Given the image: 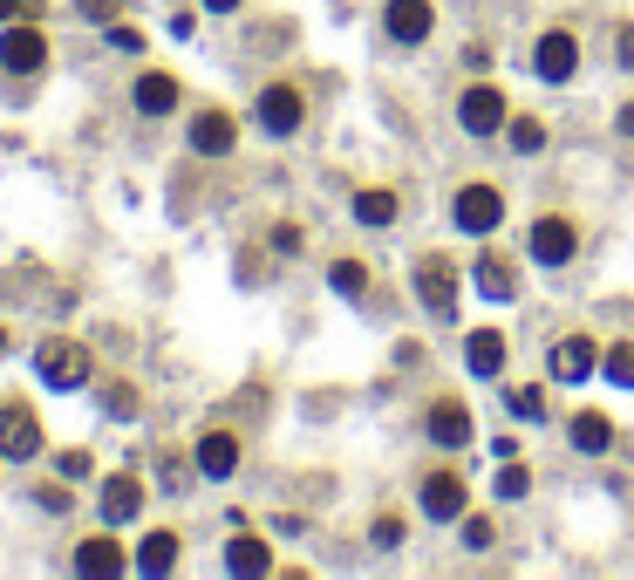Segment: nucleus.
<instances>
[{
	"instance_id": "obj_1",
	"label": "nucleus",
	"mask_w": 634,
	"mask_h": 580,
	"mask_svg": "<svg viewBox=\"0 0 634 580\" xmlns=\"http://www.w3.org/2000/svg\"><path fill=\"white\" fill-rule=\"evenodd\" d=\"M35 375L48 390H83L89 383V348L83 342H69V335H48L35 348Z\"/></svg>"
},
{
	"instance_id": "obj_2",
	"label": "nucleus",
	"mask_w": 634,
	"mask_h": 580,
	"mask_svg": "<svg viewBox=\"0 0 634 580\" xmlns=\"http://www.w3.org/2000/svg\"><path fill=\"white\" fill-rule=\"evenodd\" d=\"M525 254L532 267H567L580 254V225L567 212H546V219H532V239H525Z\"/></svg>"
},
{
	"instance_id": "obj_3",
	"label": "nucleus",
	"mask_w": 634,
	"mask_h": 580,
	"mask_svg": "<svg viewBox=\"0 0 634 580\" xmlns=\"http://www.w3.org/2000/svg\"><path fill=\"white\" fill-rule=\"evenodd\" d=\"M0 69H8V75H41V69H48V35L35 28L28 14H21L8 35H0Z\"/></svg>"
},
{
	"instance_id": "obj_4",
	"label": "nucleus",
	"mask_w": 634,
	"mask_h": 580,
	"mask_svg": "<svg viewBox=\"0 0 634 580\" xmlns=\"http://www.w3.org/2000/svg\"><path fill=\"white\" fill-rule=\"evenodd\" d=\"M498 219H505V198L492 192V185H464L458 198H450V225H458V233H498Z\"/></svg>"
},
{
	"instance_id": "obj_5",
	"label": "nucleus",
	"mask_w": 634,
	"mask_h": 580,
	"mask_svg": "<svg viewBox=\"0 0 634 580\" xmlns=\"http://www.w3.org/2000/svg\"><path fill=\"white\" fill-rule=\"evenodd\" d=\"M41 451V417L28 410V403H0V458H35Z\"/></svg>"
},
{
	"instance_id": "obj_6",
	"label": "nucleus",
	"mask_w": 634,
	"mask_h": 580,
	"mask_svg": "<svg viewBox=\"0 0 634 580\" xmlns=\"http://www.w3.org/2000/svg\"><path fill=\"white\" fill-rule=\"evenodd\" d=\"M423 431H430V444H444V451H464V444L477 437V423H471V403H458V396H444V403H430V417H423Z\"/></svg>"
},
{
	"instance_id": "obj_7",
	"label": "nucleus",
	"mask_w": 634,
	"mask_h": 580,
	"mask_svg": "<svg viewBox=\"0 0 634 580\" xmlns=\"http://www.w3.org/2000/svg\"><path fill=\"white\" fill-rule=\"evenodd\" d=\"M417 294H423V308L437 314V321H450V314H458V267L430 254V260L417 267Z\"/></svg>"
},
{
	"instance_id": "obj_8",
	"label": "nucleus",
	"mask_w": 634,
	"mask_h": 580,
	"mask_svg": "<svg viewBox=\"0 0 634 580\" xmlns=\"http://www.w3.org/2000/svg\"><path fill=\"white\" fill-rule=\"evenodd\" d=\"M600 369V342L594 335H567V342H552V383H587V375Z\"/></svg>"
},
{
	"instance_id": "obj_9",
	"label": "nucleus",
	"mask_w": 634,
	"mask_h": 580,
	"mask_svg": "<svg viewBox=\"0 0 634 580\" xmlns=\"http://www.w3.org/2000/svg\"><path fill=\"white\" fill-rule=\"evenodd\" d=\"M423 513L430 519H464L471 513V485H464L458 471H430L423 478Z\"/></svg>"
},
{
	"instance_id": "obj_10",
	"label": "nucleus",
	"mask_w": 634,
	"mask_h": 580,
	"mask_svg": "<svg viewBox=\"0 0 634 580\" xmlns=\"http://www.w3.org/2000/svg\"><path fill=\"white\" fill-rule=\"evenodd\" d=\"M383 28H389V41L417 48V41H430V28H437V8H430V0H389Z\"/></svg>"
},
{
	"instance_id": "obj_11",
	"label": "nucleus",
	"mask_w": 634,
	"mask_h": 580,
	"mask_svg": "<svg viewBox=\"0 0 634 580\" xmlns=\"http://www.w3.org/2000/svg\"><path fill=\"white\" fill-rule=\"evenodd\" d=\"M532 69H539L546 83H573V69H580V41H573L567 28L539 35V48H532Z\"/></svg>"
},
{
	"instance_id": "obj_12",
	"label": "nucleus",
	"mask_w": 634,
	"mask_h": 580,
	"mask_svg": "<svg viewBox=\"0 0 634 580\" xmlns=\"http://www.w3.org/2000/svg\"><path fill=\"white\" fill-rule=\"evenodd\" d=\"M458 123H464L471 137H492V131H505V96H498L492 83L464 89V103H458Z\"/></svg>"
},
{
	"instance_id": "obj_13",
	"label": "nucleus",
	"mask_w": 634,
	"mask_h": 580,
	"mask_svg": "<svg viewBox=\"0 0 634 580\" xmlns=\"http://www.w3.org/2000/svg\"><path fill=\"white\" fill-rule=\"evenodd\" d=\"M300 110H308V103H300V89H294V83H273V89L260 96V131L294 137V131H300Z\"/></svg>"
},
{
	"instance_id": "obj_14",
	"label": "nucleus",
	"mask_w": 634,
	"mask_h": 580,
	"mask_svg": "<svg viewBox=\"0 0 634 580\" xmlns=\"http://www.w3.org/2000/svg\"><path fill=\"white\" fill-rule=\"evenodd\" d=\"M233 144H239V123H233V116H225V110H198V123H191V150L225 158Z\"/></svg>"
},
{
	"instance_id": "obj_15",
	"label": "nucleus",
	"mask_w": 634,
	"mask_h": 580,
	"mask_svg": "<svg viewBox=\"0 0 634 580\" xmlns=\"http://www.w3.org/2000/svg\"><path fill=\"white\" fill-rule=\"evenodd\" d=\"M191 458H198V471H206V478H233L239 471V437L233 431H206Z\"/></svg>"
},
{
	"instance_id": "obj_16",
	"label": "nucleus",
	"mask_w": 634,
	"mask_h": 580,
	"mask_svg": "<svg viewBox=\"0 0 634 580\" xmlns=\"http://www.w3.org/2000/svg\"><path fill=\"white\" fill-rule=\"evenodd\" d=\"M464 362H471V375L492 383V375L505 369V335H498V328H471V335H464Z\"/></svg>"
},
{
	"instance_id": "obj_17",
	"label": "nucleus",
	"mask_w": 634,
	"mask_h": 580,
	"mask_svg": "<svg viewBox=\"0 0 634 580\" xmlns=\"http://www.w3.org/2000/svg\"><path fill=\"white\" fill-rule=\"evenodd\" d=\"M144 513V485L130 471H116V478H103V519L110 526H123V519H137Z\"/></svg>"
},
{
	"instance_id": "obj_18",
	"label": "nucleus",
	"mask_w": 634,
	"mask_h": 580,
	"mask_svg": "<svg viewBox=\"0 0 634 580\" xmlns=\"http://www.w3.org/2000/svg\"><path fill=\"white\" fill-rule=\"evenodd\" d=\"M123 567H130V553H123L116 540H103V533L75 546V573H123Z\"/></svg>"
},
{
	"instance_id": "obj_19",
	"label": "nucleus",
	"mask_w": 634,
	"mask_h": 580,
	"mask_svg": "<svg viewBox=\"0 0 634 580\" xmlns=\"http://www.w3.org/2000/svg\"><path fill=\"white\" fill-rule=\"evenodd\" d=\"M137 110H144V116H171V110H177V75H164V69L137 75Z\"/></svg>"
},
{
	"instance_id": "obj_20",
	"label": "nucleus",
	"mask_w": 634,
	"mask_h": 580,
	"mask_svg": "<svg viewBox=\"0 0 634 580\" xmlns=\"http://www.w3.org/2000/svg\"><path fill=\"white\" fill-rule=\"evenodd\" d=\"M225 567H233V573H266L273 553H266L260 533H233V540H225Z\"/></svg>"
},
{
	"instance_id": "obj_21",
	"label": "nucleus",
	"mask_w": 634,
	"mask_h": 580,
	"mask_svg": "<svg viewBox=\"0 0 634 580\" xmlns=\"http://www.w3.org/2000/svg\"><path fill=\"white\" fill-rule=\"evenodd\" d=\"M607 444H614V423H607L600 410H580V417H573V451H587V458H600Z\"/></svg>"
},
{
	"instance_id": "obj_22",
	"label": "nucleus",
	"mask_w": 634,
	"mask_h": 580,
	"mask_svg": "<svg viewBox=\"0 0 634 580\" xmlns=\"http://www.w3.org/2000/svg\"><path fill=\"white\" fill-rule=\"evenodd\" d=\"M137 567H144V573H171V567H177V533H144Z\"/></svg>"
},
{
	"instance_id": "obj_23",
	"label": "nucleus",
	"mask_w": 634,
	"mask_h": 580,
	"mask_svg": "<svg viewBox=\"0 0 634 580\" xmlns=\"http://www.w3.org/2000/svg\"><path fill=\"white\" fill-rule=\"evenodd\" d=\"M355 219L362 225H396V192H383V185L355 192Z\"/></svg>"
},
{
	"instance_id": "obj_24",
	"label": "nucleus",
	"mask_w": 634,
	"mask_h": 580,
	"mask_svg": "<svg viewBox=\"0 0 634 580\" xmlns=\"http://www.w3.org/2000/svg\"><path fill=\"white\" fill-rule=\"evenodd\" d=\"M327 281H335V294L362 300V294H369V267H362V260H335V267H327Z\"/></svg>"
},
{
	"instance_id": "obj_25",
	"label": "nucleus",
	"mask_w": 634,
	"mask_h": 580,
	"mask_svg": "<svg viewBox=\"0 0 634 580\" xmlns=\"http://www.w3.org/2000/svg\"><path fill=\"white\" fill-rule=\"evenodd\" d=\"M477 287H485L492 300H512L519 294V281H512V267H505V260H477Z\"/></svg>"
},
{
	"instance_id": "obj_26",
	"label": "nucleus",
	"mask_w": 634,
	"mask_h": 580,
	"mask_svg": "<svg viewBox=\"0 0 634 580\" xmlns=\"http://www.w3.org/2000/svg\"><path fill=\"white\" fill-rule=\"evenodd\" d=\"M505 410H512V417H525V423H539V417H546V390H539V383L505 390Z\"/></svg>"
},
{
	"instance_id": "obj_27",
	"label": "nucleus",
	"mask_w": 634,
	"mask_h": 580,
	"mask_svg": "<svg viewBox=\"0 0 634 580\" xmlns=\"http://www.w3.org/2000/svg\"><path fill=\"white\" fill-rule=\"evenodd\" d=\"M600 369H607V383H621V390H634V342H614L600 356Z\"/></svg>"
},
{
	"instance_id": "obj_28",
	"label": "nucleus",
	"mask_w": 634,
	"mask_h": 580,
	"mask_svg": "<svg viewBox=\"0 0 634 580\" xmlns=\"http://www.w3.org/2000/svg\"><path fill=\"white\" fill-rule=\"evenodd\" d=\"M505 137H512V150L525 158V150L546 144V123H539V116H512V123H505Z\"/></svg>"
},
{
	"instance_id": "obj_29",
	"label": "nucleus",
	"mask_w": 634,
	"mask_h": 580,
	"mask_svg": "<svg viewBox=\"0 0 634 580\" xmlns=\"http://www.w3.org/2000/svg\"><path fill=\"white\" fill-rule=\"evenodd\" d=\"M103 410H110V417H137V410H144L137 383H110V390H103Z\"/></svg>"
},
{
	"instance_id": "obj_30",
	"label": "nucleus",
	"mask_w": 634,
	"mask_h": 580,
	"mask_svg": "<svg viewBox=\"0 0 634 580\" xmlns=\"http://www.w3.org/2000/svg\"><path fill=\"white\" fill-rule=\"evenodd\" d=\"M525 492H532V471L505 458V471H498V498H525Z\"/></svg>"
},
{
	"instance_id": "obj_31",
	"label": "nucleus",
	"mask_w": 634,
	"mask_h": 580,
	"mask_svg": "<svg viewBox=\"0 0 634 580\" xmlns=\"http://www.w3.org/2000/svg\"><path fill=\"white\" fill-rule=\"evenodd\" d=\"M458 533H464V546H471V553H485V546L498 540V526H492V519H471V513H464V519H458Z\"/></svg>"
},
{
	"instance_id": "obj_32",
	"label": "nucleus",
	"mask_w": 634,
	"mask_h": 580,
	"mask_svg": "<svg viewBox=\"0 0 634 580\" xmlns=\"http://www.w3.org/2000/svg\"><path fill=\"white\" fill-rule=\"evenodd\" d=\"M273 254H300V225H273Z\"/></svg>"
},
{
	"instance_id": "obj_33",
	"label": "nucleus",
	"mask_w": 634,
	"mask_h": 580,
	"mask_svg": "<svg viewBox=\"0 0 634 580\" xmlns=\"http://www.w3.org/2000/svg\"><path fill=\"white\" fill-rule=\"evenodd\" d=\"M110 48H130V55H137L144 35H137V28H123V21H110Z\"/></svg>"
},
{
	"instance_id": "obj_34",
	"label": "nucleus",
	"mask_w": 634,
	"mask_h": 580,
	"mask_svg": "<svg viewBox=\"0 0 634 580\" xmlns=\"http://www.w3.org/2000/svg\"><path fill=\"white\" fill-rule=\"evenodd\" d=\"M14 14H28V21H41V0H0V21H14Z\"/></svg>"
},
{
	"instance_id": "obj_35",
	"label": "nucleus",
	"mask_w": 634,
	"mask_h": 580,
	"mask_svg": "<svg viewBox=\"0 0 634 580\" xmlns=\"http://www.w3.org/2000/svg\"><path fill=\"white\" fill-rule=\"evenodd\" d=\"M116 8H123V0H83V14H89V21H103V28L116 21Z\"/></svg>"
},
{
	"instance_id": "obj_36",
	"label": "nucleus",
	"mask_w": 634,
	"mask_h": 580,
	"mask_svg": "<svg viewBox=\"0 0 634 580\" xmlns=\"http://www.w3.org/2000/svg\"><path fill=\"white\" fill-rule=\"evenodd\" d=\"M62 478H89V451H62Z\"/></svg>"
},
{
	"instance_id": "obj_37",
	"label": "nucleus",
	"mask_w": 634,
	"mask_h": 580,
	"mask_svg": "<svg viewBox=\"0 0 634 580\" xmlns=\"http://www.w3.org/2000/svg\"><path fill=\"white\" fill-rule=\"evenodd\" d=\"M375 546H402V519H375Z\"/></svg>"
},
{
	"instance_id": "obj_38",
	"label": "nucleus",
	"mask_w": 634,
	"mask_h": 580,
	"mask_svg": "<svg viewBox=\"0 0 634 580\" xmlns=\"http://www.w3.org/2000/svg\"><path fill=\"white\" fill-rule=\"evenodd\" d=\"M41 506L48 513H69V485H41Z\"/></svg>"
},
{
	"instance_id": "obj_39",
	"label": "nucleus",
	"mask_w": 634,
	"mask_h": 580,
	"mask_svg": "<svg viewBox=\"0 0 634 580\" xmlns=\"http://www.w3.org/2000/svg\"><path fill=\"white\" fill-rule=\"evenodd\" d=\"M614 131H621V137H634V103H621V116H614Z\"/></svg>"
},
{
	"instance_id": "obj_40",
	"label": "nucleus",
	"mask_w": 634,
	"mask_h": 580,
	"mask_svg": "<svg viewBox=\"0 0 634 580\" xmlns=\"http://www.w3.org/2000/svg\"><path fill=\"white\" fill-rule=\"evenodd\" d=\"M621 62L634 69V28H621Z\"/></svg>"
},
{
	"instance_id": "obj_41",
	"label": "nucleus",
	"mask_w": 634,
	"mask_h": 580,
	"mask_svg": "<svg viewBox=\"0 0 634 580\" xmlns=\"http://www.w3.org/2000/svg\"><path fill=\"white\" fill-rule=\"evenodd\" d=\"M206 8H212V14H233V8H239V0H206Z\"/></svg>"
},
{
	"instance_id": "obj_42",
	"label": "nucleus",
	"mask_w": 634,
	"mask_h": 580,
	"mask_svg": "<svg viewBox=\"0 0 634 580\" xmlns=\"http://www.w3.org/2000/svg\"><path fill=\"white\" fill-rule=\"evenodd\" d=\"M0 356H8V328H0Z\"/></svg>"
}]
</instances>
